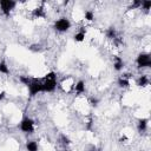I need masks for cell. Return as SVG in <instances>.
<instances>
[{
  "label": "cell",
  "mask_w": 151,
  "mask_h": 151,
  "mask_svg": "<svg viewBox=\"0 0 151 151\" xmlns=\"http://www.w3.org/2000/svg\"><path fill=\"white\" fill-rule=\"evenodd\" d=\"M146 126H147V119H139L138 120V131L142 133L146 130Z\"/></svg>",
  "instance_id": "8fae6325"
},
{
  "label": "cell",
  "mask_w": 151,
  "mask_h": 151,
  "mask_svg": "<svg viewBox=\"0 0 151 151\" xmlns=\"http://www.w3.org/2000/svg\"><path fill=\"white\" fill-rule=\"evenodd\" d=\"M106 35H107L109 38H111V39H114V38H116V29H114L113 27H110V28L106 31Z\"/></svg>",
  "instance_id": "9a60e30c"
},
{
  "label": "cell",
  "mask_w": 151,
  "mask_h": 151,
  "mask_svg": "<svg viewBox=\"0 0 151 151\" xmlns=\"http://www.w3.org/2000/svg\"><path fill=\"white\" fill-rule=\"evenodd\" d=\"M137 85H138V86H142V87L149 85V78H147L146 76H140V77L138 78V80H137Z\"/></svg>",
  "instance_id": "4fadbf2b"
},
{
  "label": "cell",
  "mask_w": 151,
  "mask_h": 151,
  "mask_svg": "<svg viewBox=\"0 0 151 151\" xmlns=\"http://www.w3.org/2000/svg\"><path fill=\"white\" fill-rule=\"evenodd\" d=\"M85 19L88 20V21H92V20L94 19L93 12H92V11H86V12H85Z\"/></svg>",
  "instance_id": "e0dca14e"
},
{
  "label": "cell",
  "mask_w": 151,
  "mask_h": 151,
  "mask_svg": "<svg viewBox=\"0 0 151 151\" xmlns=\"http://www.w3.org/2000/svg\"><path fill=\"white\" fill-rule=\"evenodd\" d=\"M32 14H33V17H34V18H44V17H45V12H44L42 6L34 8V9H33V12H32Z\"/></svg>",
  "instance_id": "ba28073f"
},
{
  "label": "cell",
  "mask_w": 151,
  "mask_h": 151,
  "mask_svg": "<svg viewBox=\"0 0 151 151\" xmlns=\"http://www.w3.org/2000/svg\"><path fill=\"white\" fill-rule=\"evenodd\" d=\"M137 7H142V1H138V0H136V1H133V4H132V6H131L130 8H137Z\"/></svg>",
  "instance_id": "d6986e66"
},
{
  "label": "cell",
  "mask_w": 151,
  "mask_h": 151,
  "mask_svg": "<svg viewBox=\"0 0 151 151\" xmlns=\"http://www.w3.org/2000/svg\"><path fill=\"white\" fill-rule=\"evenodd\" d=\"M5 96H6V93H5L4 91H1V92H0V100H2V99L5 98Z\"/></svg>",
  "instance_id": "ffe728a7"
},
{
  "label": "cell",
  "mask_w": 151,
  "mask_h": 151,
  "mask_svg": "<svg viewBox=\"0 0 151 151\" xmlns=\"http://www.w3.org/2000/svg\"><path fill=\"white\" fill-rule=\"evenodd\" d=\"M15 5H17V2L13 0H0V8L6 17L9 15L11 11L15 7Z\"/></svg>",
  "instance_id": "3957f363"
},
{
  "label": "cell",
  "mask_w": 151,
  "mask_h": 151,
  "mask_svg": "<svg viewBox=\"0 0 151 151\" xmlns=\"http://www.w3.org/2000/svg\"><path fill=\"white\" fill-rule=\"evenodd\" d=\"M74 90H76V93H78V94L83 93V92L85 91V83H84L83 80H79V81L76 84Z\"/></svg>",
  "instance_id": "30bf717a"
},
{
  "label": "cell",
  "mask_w": 151,
  "mask_h": 151,
  "mask_svg": "<svg viewBox=\"0 0 151 151\" xmlns=\"http://www.w3.org/2000/svg\"><path fill=\"white\" fill-rule=\"evenodd\" d=\"M137 65L139 68L142 67H150L151 66V58L147 53H140L137 57Z\"/></svg>",
  "instance_id": "5b68a950"
},
{
  "label": "cell",
  "mask_w": 151,
  "mask_h": 151,
  "mask_svg": "<svg viewBox=\"0 0 151 151\" xmlns=\"http://www.w3.org/2000/svg\"><path fill=\"white\" fill-rule=\"evenodd\" d=\"M26 149L27 151H38V143L34 140H29L26 143Z\"/></svg>",
  "instance_id": "7c38bea8"
},
{
  "label": "cell",
  "mask_w": 151,
  "mask_h": 151,
  "mask_svg": "<svg viewBox=\"0 0 151 151\" xmlns=\"http://www.w3.org/2000/svg\"><path fill=\"white\" fill-rule=\"evenodd\" d=\"M118 85H119L120 87H127V86L130 85V81H129V79H127V74H125V76H123V77H120V78L118 79Z\"/></svg>",
  "instance_id": "9c48e42d"
},
{
  "label": "cell",
  "mask_w": 151,
  "mask_h": 151,
  "mask_svg": "<svg viewBox=\"0 0 151 151\" xmlns=\"http://www.w3.org/2000/svg\"><path fill=\"white\" fill-rule=\"evenodd\" d=\"M42 92H53L57 87V76L54 72L47 73L42 79Z\"/></svg>",
  "instance_id": "6da1fadb"
},
{
  "label": "cell",
  "mask_w": 151,
  "mask_h": 151,
  "mask_svg": "<svg viewBox=\"0 0 151 151\" xmlns=\"http://www.w3.org/2000/svg\"><path fill=\"white\" fill-rule=\"evenodd\" d=\"M84 39H85V32L84 31H80V32H78V33L74 34V41L81 42Z\"/></svg>",
  "instance_id": "5bb4252c"
},
{
  "label": "cell",
  "mask_w": 151,
  "mask_h": 151,
  "mask_svg": "<svg viewBox=\"0 0 151 151\" xmlns=\"http://www.w3.org/2000/svg\"><path fill=\"white\" fill-rule=\"evenodd\" d=\"M70 27H71V22L66 18H60L54 22V28L59 32H66Z\"/></svg>",
  "instance_id": "8992f818"
},
{
  "label": "cell",
  "mask_w": 151,
  "mask_h": 151,
  "mask_svg": "<svg viewBox=\"0 0 151 151\" xmlns=\"http://www.w3.org/2000/svg\"><path fill=\"white\" fill-rule=\"evenodd\" d=\"M20 130L26 133H32L34 131V122L31 118H24L20 122Z\"/></svg>",
  "instance_id": "277c9868"
},
{
  "label": "cell",
  "mask_w": 151,
  "mask_h": 151,
  "mask_svg": "<svg viewBox=\"0 0 151 151\" xmlns=\"http://www.w3.org/2000/svg\"><path fill=\"white\" fill-rule=\"evenodd\" d=\"M0 72L1 73H5V74H8V67H7V65H6V63L5 61H1L0 63Z\"/></svg>",
  "instance_id": "2e32d148"
},
{
  "label": "cell",
  "mask_w": 151,
  "mask_h": 151,
  "mask_svg": "<svg viewBox=\"0 0 151 151\" xmlns=\"http://www.w3.org/2000/svg\"><path fill=\"white\" fill-rule=\"evenodd\" d=\"M142 7L144 9H149L151 7V1H142Z\"/></svg>",
  "instance_id": "ac0fdd59"
},
{
  "label": "cell",
  "mask_w": 151,
  "mask_h": 151,
  "mask_svg": "<svg viewBox=\"0 0 151 151\" xmlns=\"http://www.w3.org/2000/svg\"><path fill=\"white\" fill-rule=\"evenodd\" d=\"M113 59H114V63H113L114 70H116V71H120V70L124 67V61H123V59L119 58V57H114Z\"/></svg>",
  "instance_id": "52a82bcc"
},
{
  "label": "cell",
  "mask_w": 151,
  "mask_h": 151,
  "mask_svg": "<svg viewBox=\"0 0 151 151\" xmlns=\"http://www.w3.org/2000/svg\"><path fill=\"white\" fill-rule=\"evenodd\" d=\"M26 86L28 88L31 97L38 94L39 92H42V83H41V79L39 78H31Z\"/></svg>",
  "instance_id": "7a4b0ae2"
}]
</instances>
